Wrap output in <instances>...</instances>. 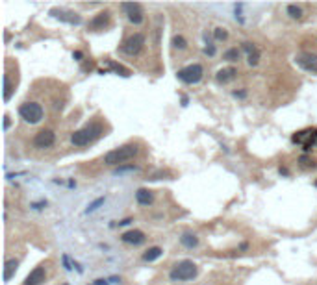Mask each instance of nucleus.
<instances>
[{
  "mask_svg": "<svg viewBox=\"0 0 317 285\" xmlns=\"http://www.w3.org/2000/svg\"><path fill=\"white\" fill-rule=\"evenodd\" d=\"M19 261L17 259H8L6 261V270H4V281H10L13 278V274L17 272Z\"/></svg>",
  "mask_w": 317,
  "mask_h": 285,
  "instance_id": "19",
  "label": "nucleus"
},
{
  "mask_svg": "<svg viewBox=\"0 0 317 285\" xmlns=\"http://www.w3.org/2000/svg\"><path fill=\"white\" fill-rule=\"evenodd\" d=\"M143 45H145V35L134 34L122 43L121 50L124 52V54H128V56H138L139 52H141V48H143Z\"/></svg>",
  "mask_w": 317,
  "mask_h": 285,
  "instance_id": "6",
  "label": "nucleus"
},
{
  "mask_svg": "<svg viewBox=\"0 0 317 285\" xmlns=\"http://www.w3.org/2000/svg\"><path fill=\"white\" fill-rule=\"evenodd\" d=\"M4 128H6V130L10 128V117H8V115L4 117Z\"/></svg>",
  "mask_w": 317,
  "mask_h": 285,
  "instance_id": "33",
  "label": "nucleus"
},
{
  "mask_svg": "<svg viewBox=\"0 0 317 285\" xmlns=\"http://www.w3.org/2000/svg\"><path fill=\"white\" fill-rule=\"evenodd\" d=\"M180 243L185 246V248H195L199 245V237L195 234H191V232H184L182 237H180Z\"/></svg>",
  "mask_w": 317,
  "mask_h": 285,
  "instance_id": "18",
  "label": "nucleus"
},
{
  "mask_svg": "<svg viewBox=\"0 0 317 285\" xmlns=\"http://www.w3.org/2000/svg\"><path fill=\"white\" fill-rule=\"evenodd\" d=\"M239 56H241V54H239V50H237V48H228V50L225 52V59H226V61H237V59H239Z\"/></svg>",
  "mask_w": 317,
  "mask_h": 285,
  "instance_id": "22",
  "label": "nucleus"
},
{
  "mask_svg": "<svg viewBox=\"0 0 317 285\" xmlns=\"http://www.w3.org/2000/svg\"><path fill=\"white\" fill-rule=\"evenodd\" d=\"M73 56H75L76 59H80V57H82V52H75V54H73Z\"/></svg>",
  "mask_w": 317,
  "mask_h": 285,
  "instance_id": "34",
  "label": "nucleus"
},
{
  "mask_svg": "<svg viewBox=\"0 0 317 285\" xmlns=\"http://www.w3.org/2000/svg\"><path fill=\"white\" fill-rule=\"evenodd\" d=\"M237 76V68L234 67H226V68H221L219 73H217V82L219 84H228V82H232L234 78Z\"/></svg>",
  "mask_w": 317,
  "mask_h": 285,
  "instance_id": "16",
  "label": "nucleus"
},
{
  "mask_svg": "<svg viewBox=\"0 0 317 285\" xmlns=\"http://www.w3.org/2000/svg\"><path fill=\"white\" fill-rule=\"evenodd\" d=\"M50 15L54 19H59V21L69 23V24H80L82 23V17L78 15V13L71 12V10H64V8H52Z\"/></svg>",
  "mask_w": 317,
  "mask_h": 285,
  "instance_id": "7",
  "label": "nucleus"
},
{
  "mask_svg": "<svg viewBox=\"0 0 317 285\" xmlns=\"http://www.w3.org/2000/svg\"><path fill=\"white\" fill-rule=\"evenodd\" d=\"M100 131H102V128H100L98 124L86 126V128H82V130L75 131V133L71 135V141H73V145H75V147H86V145H89V142H91L95 137L100 135Z\"/></svg>",
  "mask_w": 317,
  "mask_h": 285,
  "instance_id": "3",
  "label": "nucleus"
},
{
  "mask_svg": "<svg viewBox=\"0 0 317 285\" xmlns=\"http://www.w3.org/2000/svg\"><path fill=\"white\" fill-rule=\"evenodd\" d=\"M300 163H302L304 167H315V163H313L310 158H306V156H302V158H300Z\"/></svg>",
  "mask_w": 317,
  "mask_h": 285,
  "instance_id": "31",
  "label": "nucleus"
},
{
  "mask_svg": "<svg viewBox=\"0 0 317 285\" xmlns=\"http://www.w3.org/2000/svg\"><path fill=\"white\" fill-rule=\"evenodd\" d=\"M45 268L43 267H35L32 272L26 276V279H24V283L23 285H41L43 281H45Z\"/></svg>",
  "mask_w": 317,
  "mask_h": 285,
  "instance_id": "12",
  "label": "nucleus"
},
{
  "mask_svg": "<svg viewBox=\"0 0 317 285\" xmlns=\"http://www.w3.org/2000/svg\"><path fill=\"white\" fill-rule=\"evenodd\" d=\"M108 65H110L111 70H115V73H121L122 76H130V70H128V68H124L122 65H117V63H113V61H108Z\"/></svg>",
  "mask_w": 317,
  "mask_h": 285,
  "instance_id": "25",
  "label": "nucleus"
},
{
  "mask_svg": "<svg viewBox=\"0 0 317 285\" xmlns=\"http://www.w3.org/2000/svg\"><path fill=\"white\" fill-rule=\"evenodd\" d=\"M12 82H10V76H4V100H10V98H12Z\"/></svg>",
  "mask_w": 317,
  "mask_h": 285,
  "instance_id": "21",
  "label": "nucleus"
},
{
  "mask_svg": "<svg viewBox=\"0 0 317 285\" xmlns=\"http://www.w3.org/2000/svg\"><path fill=\"white\" fill-rule=\"evenodd\" d=\"M204 54H208V56H215V45L208 43V46L204 48Z\"/></svg>",
  "mask_w": 317,
  "mask_h": 285,
  "instance_id": "30",
  "label": "nucleus"
},
{
  "mask_svg": "<svg viewBox=\"0 0 317 285\" xmlns=\"http://www.w3.org/2000/svg\"><path fill=\"white\" fill-rule=\"evenodd\" d=\"M110 24V12H100L97 17L93 19L91 23H89V28L98 32V30H104L106 26Z\"/></svg>",
  "mask_w": 317,
  "mask_h": 285,
  "instance_id": "14",
  "label": "nucleus"
},
{
  "mask_svg": "<svg viewBox=\"0 0 317 285\" xmlns=\"http://www.w3.org/2000/svg\"><path fill=\"white\" fill-rule=\"evenodd\" d=\"M243 50L247 52V61L250 63V65H258V61H260V50L252 45V43L245 41V43H243Z\"/></svg>",
  "mask_w": 317,
  "mask_h": 285,
  "instance_id": "15",
  "label": "nucleus"
},
{
  "mask_svg": "<svg viewBox=\"0 0 317 285\" xmlns=\"http://www.w3.org/2000/svg\"><path fill=\"white\" fill-rule=\"evenodd\" d=\"M197 272H199V268H197V265L193 261H189V259H184V261H180L174 265V268L171 270V279L173 281H184V279H191L195 278Z\"/></svg>",
  "mask_w": 317,
  "mask_h": 285,
  "instance_id": "2",
  "label": "nucleus"
},
{
  "mask_svg": "<svg viewBox=\"0 0 317 285\" xmlns=\"http://www.w3.org/2000/svg\"><path fill=\"white\" fill-rule=\"evenodd\" d=\"M138 171V167L136 165H126V167H119V169H115V174H122V172H134Z\"/></svg>",
  "mask_w": 317,
  "mask_h": 285,
  "instance_id": "28",
  "label": "nucleus"
},
{
  "mask_svg": "<svg viewBox=\"0 0 317 285\" xmlns=\"http://www.w3.org/2000/svg\"><path fill=\"white\" fill-rule=\"evenodd\" d=\"M122 10L126 12L130 23L134 24L143 23V10H141V4H122Z\"/></svg>",
  "mask_w": 317,
  "mask_h": 285,
  "instance_id": "9",
  "label": "nucleus"
},
{
  "mask_svg": "<svg viewBox=\"0 0 317 285\" xmlns=\"http://www.w3.org/2000/svg\"><path fill=\"white\" fill-rule=\"evenodd\" d=\"M136 200H138L141 205H149L154 202V194L150 193L149 189H139L138 193H136Z\"/></svg>",
  "mask_w": 317,
  "mask_h": 285,
  "instance_id": "17",
  "label": "nucleus"
},
{
  "mask_svg": "<svg viewBox=\"0 0 317 285\" xmlns=\"http://www.w3.org/2000/svg\"><path fill=\"white\" fill-rule=\"evenodd\" d=\"M288 13L291 19H300L302 17V10L299 6H295V4H289L288 6Z\"/></svg>",
  "mask_w": 317,
  "mask_h": 285,
  "instance_id": "23",
  "label": "nucleus"
},
{
  "mask_svg": "<svg viewBox=\"0 0 317 285\" xmlns=\"http://www.w3.org/2000/svg\"><path fill=\"white\" fill-rule=\"evenodd\" d=\"M234 97H236V98H245V97H247V91H236V93H234Z\"/></svg>",
  "mask_w": 317,
  "mask_h": 285,
  "instance_id": "32",
  "label": "nucleus"
},
{
  "mask_svg": "<svg viewBox=\"0 0 317 285\" xmlns=\"http://www.w3.org/2000/svg\"><path fill=\"white\" fill-rule=\"evenodd\" d=\"M202 75H204V68H202V65H199V63L187 65V67L180 68L178 73H176V76H178L184 84H197V82L202 80Z\"/></svg>",
  "mask_w": 317,
  "mask_h": 285,
  "instance_id": "5",
  "label": "nucleus"
},
{
  "mask_svg": "<svg viewBox=\"0 0 317 285\" xmlns=\"http://www.w3.org/2000/svg\"><path fill=\"white\" fill-rule=\"evenodd\" d=\"M243 8H245L243 4H236V8H234V10H236V19L239 21V23H243V15H241Z\"/></svg>",
  "mask_w": 317,
  "mask_h": 285,
  "instance_id": "29",
  "label": "nucleus"
},
{
  "mask_svg": "<svg viewBox=\"0 0 317 285\" xmlns=\"http://www.w3.org/2000/svg\"><path fill=\"white\" fill-rule=\"evenodd\" d=\"M102 204H104V198H97L95 202H91V204H89V207L86 209V213H91V211L98 209V207H100Z\"/></svg>",
  "mask_w": 317,
  "mask_h": 285,
  "instance_id": "27",
  "label": "nucleus"
},
{
  "mask_svg": "<svg viewBox=\"0 0 317 285\" xmlns=\"http://www.w3.org/2000/svg\"><path fill=\"white\" fill-rule=\"evenodd\" d=\"M173 46H174V48H180V50H184L185 46H187V41H185L182 35H174V37H173Z\"/></svg>",
  "mask_w": 317,
  "mask_h": 285,
  "instance_id": "24",
  "label": "nucleus"
},
{
  "mask_svg": "<svg viewBox=\"0 0 317 285\" xmlns=\"http://www.w3.org/2000/svg\"><path fill=\"white\" fill-rule=\"evenodd\" d=\"M136 154H138V147L136 145H122V147L111 150V152L104 156V163L106 165H121L124 161L132 160Z\"/></svg>",
  "mask_w": 317,
  "mask_h": 285,
  "instance_id": "1",
  "label": "nucleus"
},
{
  "mask_svg": "<svg viewBox=\"0 0 317 285\" xmlns=\"http://www.w3.org/2000/svg\"><path fill=\"white\" fill-rule=\"evenodd\" d=\"M214 37H215V39H217V41H225L226 37H228V32H226L225 28H215Z\"/></svg>",
  "mask_w": 317,
  "mask_h": 285,
  "instance_id": "26",
  "label": "nucleus"
},
{
  "mask_svg": "<svg viewBox=\"0 0 317 285\" xmlns=\"http://www.w3.org/2000/svg\"><path fill=\"white\" fill-rule=\"evenodd\" d=\"M297 63H299L304 70L317 73V56H311V54H300V56H297Z\"/></svg>",
  "mask_w": 317,
  "mask_h": 285,
  "instance_id": "11",
  "label": "nucleus"
},
{
  "mask_svg": "<svg viewBox=\"0 0 317 285\" xmlns=\"http://www.w3.org/2000/svg\"><path fill=\"white\" fill-rule=\"evenodd\" d=\"M19 115H21L26 122H30V124H37V122H41L45 111H43V108H41V104L24 102L23 106L19 108Z\"/></svg>",
  "mask_w": 317,
  "mask_h": 285,
  "instance_id": "4",
  "label": "nucleus"
},
{
  "mask_svg": "<svg viewBox=\"0 0 317 285\" xmlns=\"http://www.w3.org/2000/svg\"><path fill=\"white\" fill-rule=\"evenodd\" d=\"M56 141V133L52 130H41L34 139V145L37 149H50Z\"/></svg>",
  "mask_w": 317,
  "mask_h": 285,
  "instance_id": "8",
  "label": "nucleus"
},
{
  "mask_svg": "<svg viewBox=\"0 0 317 285\" xmlns=\"http://www.w3.org/2000/svg\"><path fill=\"white\" fill-rule=\"evenodd\" d=\"M317 139V130H304L299 131L297 135H293V142H299V145H304V147H311Z\"/></svg>",
  "mask_w": 317,
  "mask_h": 285,
  "instance_id": "10",
  "label": "nucleus"
},
{
  "mask_svg": "<svg viewBox=\"0 0 317 285\" xmlns=\"http://www.w3.org/2000/svg\"><path fill=\"white\" fill-rule=\"evenodd\" d=\"M162 254H163V250L160 248V246H152V248H149V250L143 254V259L145 261H154V259H158Z\"/></svg>",
  "mask_w": 317,
  "mask_h": 285,
  "instance_id": "20",
  "label": "nucleus"
},
{
  "mask_svg": "<svg viewBox=\"0 0 317 285\" xmlns=\"http://www.w3.org/2000/svg\"><path fill=\"white\" fill-rule=\"evenodd\" d=\"M121 239L126 245H141V243H145V234L139 230H130V232H124L121 235Z\"/></svg>",
  "mask_w": 317,
  "mask_h": 285,
  "instance_id": "13",
  "label": "nucleus"
}]
</instances>
